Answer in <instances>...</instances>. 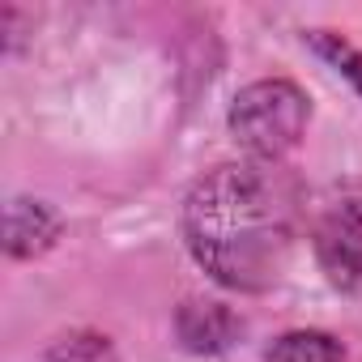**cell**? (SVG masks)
Here are the masks:
<instances>
[{
	"mask_svg": "<svg viewBox=\"0 0 362 362\" xmlns=\"http://www.w3.org/2000/svg\"><path fill=\"white\" fill-rule=\"evenodd\" d=\"M273 362H345V354L324 332H290L273 345Z\"/></svg>",
	"mask_w": 362,
	"mask_h": 362,
	"instance_id": "4",
	"label": "cell"
},
{
	"mask_svg": "<svg viewBox=\"0 0 362 362\" xmlns=\"http://www.w3.org/2000/svg\"><path fill=\"white\" fill-rule=\"evenodd\" d=\"M184 235L222 286L264 290L290 256V197L269 166H218L184 201Z\"/></svg>",
	"mask_w": 362,
	"mask_h": 362,
	"instance_id": "1",
	"label": "cell"
},
{
	"mask_svg": "<svg viewBox=\"0 0 362 362\" xmlns=\"http://www.w3.org/2000/svg\"><path fill=\"white\" fill-rule=\"evenodd\" d=\"M303 124H307V98L290 81H256L230 107L235 136L260 162H277L286 149H294Z\"/></svg>",
	"mask_w": 362,
	"mask_h": 362,
	"instance_id": "2",
	"label": "cell"
},
{
	"mask_svg": "<svg viewBox=\"0 0 362 362\" xmlns=\"http://www.w3.org/2000/svg\"><path fill=\"white\" fill-rule=\"evenodd\" d=\"M311 43H315V52H320L324 60L337 64V73H345V77L362 90V52H354L345 39H337V35H328V30H315Z\"/></svg>",
	"mask_w": 362,
	"mask_h": 362,
	"instance_id": "5",
	"label": "cell"
},
{
	"mask_svg": "<svg viewBox=\"0 0 362 362\" xmlns=\"http://www.w3.org/2000/svg\"><path fill=\"white\" fill-rule=\"evenodd\" d=\"M315 260L324 277L345 290L362 294V197L332 205L315 226Z\"/></svg>",
	"mask_w": 362,
	"mask_h": 362,
	"instance_id": "3",
	"label": "cell"
},
{
	"mask_svg": "<svg viewBox=\"0 0 362 362\" xmlns=\"http://www.w3.org/2000/svg\"><path fill=\"white\" fill-rule=\"evenodd\" d=\"M47 362H111V358L98 337H73V341H60L47 354Z\"/></svg>",
	"mask_w": 362,
	"mask_h": 362,
	"instance_id": "6",
	"label": "cell"
}]
</instances>
